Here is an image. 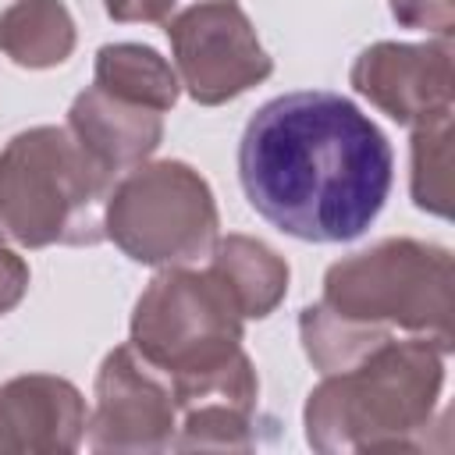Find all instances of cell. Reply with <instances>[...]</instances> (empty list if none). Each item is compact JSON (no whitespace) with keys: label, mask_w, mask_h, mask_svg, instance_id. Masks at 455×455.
<instances>
[{"label":"cell","mask_w":455,"mask_h":455,"mask_svg":"<svg viewBox=\"0 0 455 455\" xmlns=\"http://www.w3.org/2000/svg\"><path fill=\"white\" fill-rule=\"evenodd\" d=\"M444 359L434 341L395 334L352 366L323 373L302 409L309 448L323 455L427 448Z\"/></svg>","instance_id":"7a4b0ae2"},{"label":"cell","mask_w":455,"mask_h":455,"mask_svg":"<svg viewBox=\"0 0 455 455\" xmlns=\"http://www.w3.org/2000/svg\"><path fill=\"white\" fill-rule=\"evenodd\" d=\"M85 444L92 451H171L178 402L167 377L128 341L110 348L96 370Z\"/></svg>","instance_id":"ba28073f"},{"label":"cell","mask_w":455,"mask_h":455,"mask_svg":"<svg viewBox=\"0 0 455 455\" xmlns=\"http://www.w3.org/2000/svg\"><path fill=\"white\" fill-rule=\"evenodd\" d=\"M85 398L53 373H21L0 384V455L75 451L85 441Z\"/></svg>","instance_id":"30bf717a"},{"label":"cell","mask_w":455,"mask_h":455,"mask_svg":"<svg viewBox=\"0 0 455 455\" xmlns=\"http://www.w3.org/2000/svg\"><path fill=\"white\" fill-rule=\"evenodd\" d=\"M395 178L387 135L341 92L267 100L238 142L249 206L299 242H352L384 210Z\"/></svg>","instance_id":"6da1fadb"},{"label":"cell","mask_w":455,"mask_h":455,"mask_svg":"<svg viewBox=\"0 0 455 455\" xmlns=\"http://www.w3.org/2000/svg\"><path fill=\"white\" fill-rule=\"evenodd\" d=\"M103 228L135 263L188 267L210 256L220 217L210 181L192 164L146 160L114 181Z\"/></svg>","instance_id":"8992f818"},{"label":"cell","mask_w":455,"mask_h":455,"mask_svg":"<svg viewBox=\"0 0 455 455\" xmlns=\"http://www.w3.org/2000/svg\"><path fill=\"white\" fill-rule=\"evenodd\" d=\"M387 7L402 28L430 32L434 39H451L455 32V0H387Z\"/></svg>","instance_id":"2e32d148"},{"label":"cell","mask_w":455,"mask_h":455,"mask_svg":"<svg viewBox=\"0 0 455 455\" xmlns=\"http://www.w3.org/2000/svg\"><path fill=\"white\" fill-rule=\"evenodd\" d=\"M171 64L199 107H220L274 71V57L238 0H192L164 21Z\"/></svg>","instance_id":"52a82bcc"},{"label":"cell","mask_w":455,"mask_h":455,"mask_svg":"<svg viewBox=\"0 0 455 455\" xmlns=\"http://www.w3.org/2000/svg\"><path fill=\"white\" fill-rule=\"evenodd\" d=\"M320 306L359 334H409L451 352V249L419 238H384L327 267Z\"/></svg>","instance_id":"277c9868"},{"label":"cell","mask_w":455,"mask_h":455,"mask_svg":"<svg viewBox=\"0 0 455 455\" xmlns=\"http://www.w3.org/2000/svg\"><path fill=\"white\" fill-rule=\"evenodd\" d=\"M28 291V263L7 245L0 242V316L11 313Z\"/></svg>","instance_id":"ac0fdd59"},{"label":"cell","mask_w":455,"mask_h":455,"mask_svg":"<svg viewBox=\"0 0 455 455\" xmlns=\"http://www.w3.org/2000/svg\"><path fill=\"white\" fill-rule=\"evenodd\" d=\"M68 132L103 171L121 178L156 153L164 142V114L89 85L71 100Z\"/></svg>","instance_id":"8fae6325"},{"label":"cell","mask_w":455,"mask_h":455,"mask_svg":"<svg viewBox=\"0 0 455 455\" xmlns=\"http://www.w3.org/2000/svg\"><path fill=\"white\" fill-rule=\"evenodd\" d=\"M78 32L64 0H0V53L28 71H46L75 53Z\"/></svg>","instance_id":"4fadbf2b"},{"label":"cell","mask_w":455,"mask_h":455,"mask_svg":"<svg viewBox=\"0 0 455 455\" xmlns=\"http://www.w3.org/2000/svg\"><path fill=\"white\" fill-rule=\"evenodd\" d=\"M451 39L427 43H373L348 71L352 89L370 100L380 114L405 128H419L434 117L451 114L455 78H451Z\"/></svg>","instance_id":"9c48e42d"},{"label":"cell","mask_w":455,"mask_h":455,"mask_svg":"<svg viewBox=\"0 0 455 455\" xmlns=\"http://www.w3.org/2000/svg\"><path fill=\"white\" fill-rule=\"evenodd\" d=\"M412 203L434 217H451V114L412 128Z\"/></svg>","instance_id":"9a60e30c"},{"label":"cell","mask_w":455,"mask_h":455,"mask_svg":"<svg viewBox=\"0 0 455 455\" xmlns=\"http://www.w3.org/2000/svg\"><path fill=\"white\" fill-rule=\"evenodd\" d=\"M210 270L228 284V291L235 295L238 309L245 320H263L270 316L284 295H288V263L277 249H270L259 238L249 235H217L210 256H206Z\"/></svg>","instance_id":"7c38bea8"},{"label":"cell","mask_w":455,"mask_h":455,"mask_svg":"<svg viewBox=\"0 0 455 455\" xmlns=\"http://www.w3.org/2000/svg\"><path fill=\"white\" fill-rule=\"evenodd\" d=\"M245 316L210 270L160 267L132 309L128 345L171 384L224 370L242 355Z\"/></svg>","instance_id":"5b68a950"},{"label":"cell","mask_w":455,"mask_h":455,"mask_svg":"<svg viewBox=\"0 0 455 455\" xmlns=\"http://www.w3.org/2000/svg\"><path fill=\"white\" fill-rule=\"evenodd\" d=\"M114 181L68 124L25 128L0 149V235L25 249L96 245Z\"/></svg>","instance_id":"3957f363"},{"label":"cell","mask_w":455,"mask_h":455,"mask_svg":"<svg viewBox=\"0 0 455 455\" xmlns=\"http://www.w3.org/2000/svg\"><path fill=\"white\" fill-rule=\"evenodd\" d=\"M185 4H192V0H103V11H107V18H114L121 25H135V21L164 25Z\"/></svg>","instance_id":"e0dca14e"},{"label":"cell","mask_w":455,"mask_h":455,"mask_svg":"<svg viewBox=\"0 0 455 455\" xmlns=\"http://www.w3.org/2000/svg\"><path fill=\"white\" fill-rule=\"evenodd\" d=\"M92 85L142 103L149 110L167 114L178 103L181 82L178 71L167 57H160L153 46L142 43H107L96 50V64H92Z\"/></svg>","instance_id":"5bb4252c"}]
</instances>
